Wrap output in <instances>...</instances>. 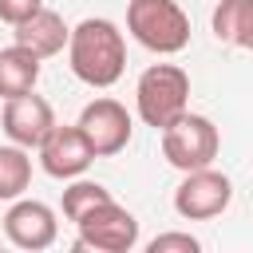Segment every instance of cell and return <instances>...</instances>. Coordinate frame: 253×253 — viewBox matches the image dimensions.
Here are the masks:
<instances>
[{
  "instance_id": "5b68a950",
  "label": "cell",
  "mask_w": 253,
  "mask_h": 253,
  "mask_svg": "<svg viewBox=\"0 0 253 253\" xmlns=\"http://www.w3.org/2000/svg\"><path fill=\"white\" fill-rule=\"evenodd\" d=\"M79 241L75 249H95V253H130L138 245V221L130 210H123L115 198L79 213L75 217Z\"/></svg>"
},
{
  "instance_id": "3957f363",
  "label": "cell",
  "mask_w": 253,
  "mask_h": 253,
  "mask_svg": "<svg viewBox=\"0 0 253 253\" xmlns=\"http://www.w3.org/2000/svg\"><path fill=\"white\" fill-rule=\"evenodd\" d=\"M126 32L158 55H178L190 43V16L174 0H130L126 4Z\"/></svg>"
},
{
  "instance_id": "5bb4252c",
  "label": "cell",
  "mask_w": 253,
  "mask_h": 253,
  "mask_svg": "<svg viewBox=\"0 0 253 253\" xmlns=\"http://www.w3.org/2000/svg\"><path fill=\"white\" fill-rule=\"evenodd\" d=\"M32 186V158L24 146H0V202H16L24 198V190Z\"/></svg>"
},
{
  "instance_id": "8992f818",
  "label": "cell",
  "mask_w": 253,
  "mask_h": 253,
  "mask_svg": "<svg viewBox=\"0 0 253 253\" xmlns=\"http://www.w3.org/2000/svg\"><path fill=\"white\" fill-rule=\"evenodd\" d=\"M233 202V182L229 174L202 166V170H186V178L174 190V213L186 221H210L217 213H225Z\"/></svg>"
},
{
  "instance_id": "8fae6325",
  "label": "cell",
  "mask_w": 253,
  "mask_h": 253,
  "mask_svg": "<svg viewBox=\"0 0 253 253\" xmlns=\"http://www.w3.org/2000/svg\"><path fill=\"white\" fill-rule=\"evenodd\" d=\"M67 36H71V28H67V24H63V16H59V12H51V8L32 12V16H28V20H20V24H16V32H12V40H16L20 47H28L32 55H40V59L59 55V51L67 47Z\"/></svg>"
},
{
  "instance_id": "9c48e42d",
  "label": "cell",
  "mask_w": 253,
  "mask_h": 253,
  "mask_svg": "<svg viewBox=\"0 0 253 253\" xmlns=\"http://www.w3.org/2000/svg\"><path fill=\"white\" fill-rule=\"evenodd\" d=\"M0 123H4V134H8L16 146L32 150V146H40V142L47 138V130L55 126V111H51V103H47L43 95L24 91V95H16V99H4Z\"/></svg>"
},
{
  "instance_id": "7a4b0ae2",
  "label": "cell",
  "mask_w": 253,
  "mask_h": 253,
  "mask_svg": "<svg viewBox=\"0 0 253 253\" xmlns=\"http://www.w3.org/2000/svg\"><path fill=\"white\" fill-rule=\"evenodd\" d=\"M134 107L138 119L154 130L170 126L178 115L190 111V75L178 63H154L134 83Z\"/></svg>"
},
{
  "instance_id": "2e32d148",
  "label": "cell",
  "mask_w": 253,
  "mask_h": 253,
  "mask_svg": "<svg viewBox=\"0 0 253 253\" xmlns=\"http://www.w3.org/2000/svg\"><path fill=\"white\" fill-rule=\"evenodd\" d=\"M146 249H150V253H198L202 245H198V237H190V233H158Z\"/></svg>"
},
{
  "instance_id": "e0dca14e",
  "label": "cell",
  "mask_w": 253,
  "mask_h": 253,
  "mask_svg": "<svg viewBox=\"0 0 253 253\" xmlns=\"http://www.w3.org/2000/svg\"><path fill=\"white\" fill-rule=\"evenodd\" d=\"M43 8V0H0V20L4 24H20V20H28L32 12H40Z\"/></svg>"
},
{
  "instance_id": "30bf717a",
  "label": "cell",
  "mask_w": 253,
  "mask_h": 253,
  "mask_svg": "<svg viewBox=\"0 0 253 253\" xmlns=\"http://www.w3.org/2000/svg\"><path fill=\"white\" fill-rule=\"evenodd\" d=\"M36 150H40L43 174H51V178H79V174L95 162V150H91L87 134H83L75 123H71V126H59V123H55Z\"/></svg>"
},
{
  "instance_id": "9a60e30c",
  "label": "cell",
  "mask_w": 253,
  "mask_h": 253,
  "mask_svg": "<svg viewBox=\"0 0 253 253\" xmlns=\"http://www.w3.org/2000/svg\"><path fill=\"white\" fill-rule=\"evenodd\" d=\"M103 202H111V190H107V186L87 182V178H75V182L63 190V217L75 221L79 213H87V210H95V206H103Z\"/></svg>"
},
{
  "instance_id": "ba28073f",
  "label": "cell",
  "mask_w": 253,
  "mask_h": 253,
  "mask_svg": "<svg viewBox=\"0 0 253 253\" xmlns=\"http://www.w3.org/2000/svg\"><path fill=\"white\" fill-rule=\"evenodd\" d=\"M4 233L16 249H28V253H40L47 245H55L59 237V221L51 213V206L36 202V198H16L4 213Z\"/></svg>"
},
{
  "instance_id": "6da1fadb",
  "label": "cell",
  "mask_w": 253,
  "mask_h": 253,
  "mask_svg": "<svg viewBox=\"0 0 253 253\" xmlns=\"http://www.w3.org/2000/svg\"><path fill=\"white\" fill-rule=\"evenodd\" d=\"M67 63L87 87H115L126 71V40L119 24L103 16H87L67 36Z\"/></svg>"
},
{
  "instance_id": "52a82bcc",
  "label": "cell",
  "mask_w": 253,
  "mask_h": 253,
  "mask_svg": "<svg viewBox=\"0 0 253 253\" xmlns=\"http://www.w3.org/2000/svg\"><path fill=\"white\" fill-rule=\"evenodd\" d=\"M75 126L87 134L95 158H111V154L126 150V142H130V134H134L130 111H126L119 99H111V95L91 99V103L79 111V123H75Z\"/></svg>"
},
{
  "instance_id": "277c9868",
  "label": "cell",
  "mask_w": 253,
  "mask_h": 253,
  "mask_svg": "<svg viewBox=\"0 0 253 253\" xmlns=\"http://www.w3.org/2000/svg\"><path fill=\"white\" fill-rule=\"evenodd\" d=\"M221 150V134L217 126L206 119V115H178L170 126H162V158L174 166V170H202V166H213Z\"/></svg>"
},
{
  "instance_id": "7c38bea8",
  "label": "cell",
  "mask_w": 253,
  "mask_h": 253,
  "mask_svg": "<svg viewBox=\"0 0 253 253\" xmlns=\"http://www.w3.org/2000/svg\"><path fill=\"white\" fill-rule=\"evenodd\" d=\"M36 83H40V55H32L20 43L0 47V99H16L24 91H36Z\"/></svg>"
},
{
  "instance_id": "4fadbf2b",
  "label": "cell",
  "mask_w": 253,
  "mask_h": 253,
  "mask_svg": "<svg viewBox=\"0 0 253 253\" xmlns=\"http://www.w3.org/2000/svg\"><path fill=\"white\" fill-rule=\"evenodd\" d=\"M213 36L221 43L253 51V0H221L213 8Z\"/></svg>"
}]
</instances>
